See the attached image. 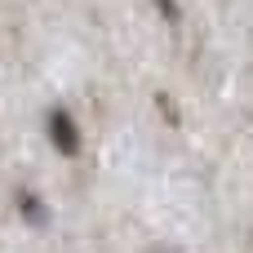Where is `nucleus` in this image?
<instances>
[{"label": "nucleus", "instance_id": "nucleus-1", "mask_svg": "<svg viewBox=\"0 0 253 253\" xmlns=\"http://www.w3.org/2000/svg\"><path fill=\"white\" fill-rule=\"evenodd\" d=\"M49 138L62 156H80V129L67 111H49Z\"/></svg>", "mask_w": 253, "mask_h": 253}, {"label": "nucleus", "instance_id": "nucleus-2", "mask_svg": "<svg viewBox=\"0 0 253 253\" xmlns=\"http://www.w3.org/2000/svg\"><path fill=\"white\" fill-rule=\"evenodd\" d=\"M18 209H22V218H27L31 227H44V222H49V209H44L31 191H22V196H18Z\"/></svg>", "mask_w": 253, "mask_h": 253}]
</instances>
